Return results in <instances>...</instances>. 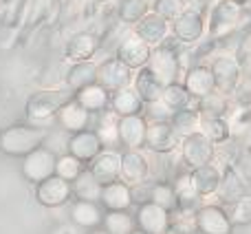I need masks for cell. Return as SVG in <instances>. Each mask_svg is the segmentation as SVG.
Listing matches in <instances>:
<instances>
[{
    "instance_id": "obj_30",
    "label": "cell",
    "mask_w": 251,
    "mask_h": 234,
    "mask_svg": "<svg viewBox=\"0 0 251 234\" xmlns=\"http://www.w3.org/2000/svg\"><path fill=\"white\" fill-rule=\"evenodd\" d=\"M190 177L201 197H212L218 192V186H221V168L218 166L214 164L199 166V168L190 170Z\"/></svg>"
},
{
    "instance_id": "obj_44",
    "label": "cell",
    "mask_w": 251,
    "mask_h": 234,
    "mask_svg": "<svg viewBox=\"0 0 251 234\" xmlns=\"http://www.w3.org/2000/svg\"><path fill=\"white\" fill-rule=\"evenodd\" d=\"M165 234H201V232L192 217L181 214V212H172V223H170Z\"/></svg>"
},
{
    "instance_id": "obj_43",
    "label": "cell",
    "mask_w": 251,
    "mask_h": 234,
    "mask_svg": "<svg viewBox=\"0 0 251 234\" xmlns=\"http://www.w3.org/2000/svg\"><path fill=\"white\" fill-rule=\"evenodd\" d=\"M229 219L234 226H249L251 223V195H245L243 199L231 205Z\"/></svg>"
},
{
    "instance_id": "obj_16",
    "label": "cell",
    "mask_w": 251,
    "mask_h": 234,
    "mask_svg": "<svg viewBox=\"0 0 251 234\" xmlns=\"http://www.w3.org/2000/svg\"><path fill=\"white\" fill-rule=\"evenodd\" d=\"M150 161L141 150H126L122 152V181L128 186H139L150 179Z\"/></svg>"
},
{
    "instance_id": "obj_24",
    "label": "cell",
    "mask_w": 251,
    "mask_h": 234,
    "mask_svg": "<svg viewBox=\"0 0 251 234\" xmlns=\"http://www.w3.org/2000/svg\"><path fill=\"white\" fill-rule=\"evenodd\" d=\"M150 56H152V47L143 42L141 38H137L134 33L126 40L117 51V58L132 71H139V69H143V66H148Z\"/></svg>"
},
{
    "instance_id": "obj_41",
    "label": "cell",
    "mask_w": 251,
    "mask_h": 234,
    "mask_svg": "<svg viewBox=\"0 0 251 234\" xmlns=\"http://www.w3.org/2000/svg\"><path fill=\"white\" fill-rule=\"evenodd\" d=\"M84 168H86V166H84L82 161L77 159V157H73L71 152H66V155H60V157H57L55 175H57V177H62L64 181H71V183H73L75 179L82 175Z\"/></svg>"
},
{
    "instance_id": "obj_14",
    "label": "cell",
    "mask_w": 251,
    "mask_h": 234,
    "mask_svg": "<svg viewBox=\"0 0 251 234\" xmlns=\"http://www.w3.org/2000/svg\"><path fill=\"white\" fill-rule=\"evenodd\" d=\"M88 170L95 175V179L101 186H108L122 179V152L113 148H104L95 159L88 164Z\"/></svg>"
},
{
    "instance_id": "obj_7",
    "label": "cell",
    "mask_w": 251,
    "mask_h": 234,
    "mask_svg": "<svg viewBox=\"0 0 251 234\" xmlns=\"http://www.w3.org/2000/svg\"><path fill=\"white\" fill-rule=\"evenodd\" d=\"M172 35L183 44V47H194L203 40V35L207 33V20H205L203 13L185 9L176 20L170 25Z\"/></svg>"
},
{
    "instance_id": "obj_20",
    "label": "cell",
    "mask_w": 251,
    "mask_h": 234,
    "mask_svg": "<svg viewBox=\"0 0 251 234\" xmlns=\"http://www.w3.org/2000/svg\"><path fill=\"white\" fill-rule=\"evenodd\" d=\"M101 150H104V144L97 137L95 130H91V128L71 135V139H69V152L73 157H77L82 164H91Z\"/></svg>"
},
{
    "instance_id": "obj_17",
    "label": "cell",
    "mask_w": 251,
    "mask_h": 234,
    "mask_svg": "<svg viewBox=\"0 0 251 234\" xmlns=\"http://www.w3.org/2000/svg\"><path fill=\"white\" fill-rule=\"evenodd\" d=\"M148 119L143 115L119 117V142L126 150H141L146 148Z\"/></svg>"
},
{
    "instance_id": "obj_29",
    "label": "cell",
    "mask_w": 251,
    "mask_h": 234,
    "mask_svg": "<svg viewBox=\"0 0 251 234\" xmlns=\"http://www.w3.org/2000/svg\"><path fill=\"white\" fill-rule=\"evenodd\" d=\"M110 109H113L119 117L143 115L146 102L139 97V93L134 91V87H126L122 91L113 93V97H110Z\"/></svg>"
},
{
    "instance_id": "obj_28",
    "label": "cell",
    "mask_w": 251,
    "mask_h": 234,
    "mask_svg": "<svg viewBox=\"0 0 251 234\" xmlns=\"http://www.w3.org/2000/svg\"><path fill=\"white\" fill-rule=\"evenodd\" d=\"M132 87L134 91L139 93V97H141L146 104H152V102H159L161 95H163V84L159 82V80L154 78V73H152L148 66H143V69L134 71V80H132Z\"/></svg>"
},
{
    "instance_id": "obj_6",
    "label": "cell",
    "mask_w": 251,
    "mask_h": 234,
    "mask_svg": "<svg viewBox=\"0 0 251 234\" xmlns=\"http://www.w3.org/2000/svg\"><path fill=\"white\" fill-rule=\"evenodd\" d=\"M178 152H181L183 166H185L187 170H194V168H199V166L212 164L214 157H216V146L199 130V133L181 137Z\"/></svg>"
},
{
    "instance_id": "obj_18",
    "label": "cell",
    "mask_w": 251,
    "mask_h": 234,
    "mask_svg": "<svg viewBox=\"0 0 251 234\" xmlns=\"http://www.w3.org/2000/svg\"><path fill=\"white\" fill-rule=\"evenodd\" d=\"M172 186H174V192H176V199H178L176 212L187 214V217L194 219V214L199 212V208L203 205V197L199 195V190H196L194 183H192L190 170L178 175V177L172 181Z\"/></svg>"
},
{
    "instance_id": "obj_37",
    "label": "cell",
    "mask_w": 251,
    "mask_h": 234,
    "mask_svg": "<svg viewBox=\"0 0 251 234\" xmlns=\"http://www.w3.org/2000/svg\"><path fill=\"white\" fill-rule=\"evenodd\" d=\"M134 226L137 221L128 210H110L104 214V223H101V228L110 234H132L137 230Z\"/></svg>"
},
{
    "instance_id": "obj_22",
    "label": "cell",
    "mask_w": 251,
    "mask_h": 234,
    "mask_svg": "<svg viewBox=\"0 0 251 234\" xmlns=\"http://www.w3.org/2000/svg\"><path fill=\"white\" fill-rule=\"evenodd\" d=\"M183 84L185 88L196 97H207L209 93L216 91V82H214V75H212V69L205 64H194V66H187L185 75H183Z\"/></svg>"
},
{
    "instance_id": "obj_10",
    "label": "cell",
    "mask_w": 251,
    "mask_h": 234,
    "mask_svg": "<svg viewBox=\"0 0 251 234\" xmlns=\"http://www.w3.org/2000/svg\"><path fill=\"white\" fill-rule=\"evenodd\" d=\"M55 164H57V155H53L49 148L42 146L25 157V161H22V175H25L26 181L38 186L40 181L55 175Z\"/></svg>"
},
{
    "instance_id": "obj_45",
    "label": "cell",
    "mask_w": 251,
    "mask_h": 234,
    "mask_svg": "<svg viewBox=\"0 0 251 234\" xmlns=\"http://www.w3.org/2000/svg\"><path fill=\"white\" fill-rule=\"evenodd\" d=\"M143 113L148 115L150 121H170V117H172L174 111H170L168 106L163 104V100H159V102H152V104H146Z\"/></svg>"
},
{
    "instance_id": "obj_39",
    "label": "cell",
    "mask_w": 251,
    "mask_h": 234,
    "mask_svg": "<svg viewBox=\"0 0 251 234\" xmlns=\"http://www.w3.org/2000/svg\"><path fill=\"white\" fill-rule=\"evenodd\" d=\"M170 121H172L174 130H176L181 137L192 135V133H199V130H201V113L196 109L174 111L172 117H170Z\"/></svg>"
},
{
    "instance_id": "obj_33",
    "label": "cell",
    "mask_w": 251,
    "mask_h": 234,
    "mask_svg": "<svg viewBox=\"0 0 251 234\" xmlns=\"http://www.w3.org/2000/svg\"><path fill=\"white\" fill-rule=\"evenodd\" d=\"M97 137L101 139L104 148H117L119 144V115L113 109L104 111V113L97 115V126H95Z\"/></svg>"
},
{
    "instance_id": "obj_42",
    "label": "cell",
    "mask_w": 251,
    "mask_h": 234,
    "mask_svg": "<svg viewBox=\"0 0 251 234\" xmlns=\"http://www.w3.org/2000/svg\"><path fill=\"white\" fill-rule=\"evenodd\" d=\"M185 9H187L185 0H154V2H152V11H154L156 16H161L163 20H168L170 25H172Z\"/></svg>"
},
{
    "instance_id": "obj_4",
    "label": "cell",
    "mask_w": 251,
    "mask_h": 234,
    "mask_svg": "<svg viewBox=\"0 0 251 234\" xmlns=\"http://www.w3.org/2000/svg\"><path fill=\"white\" fill-rule=\"evenodd\" d=\"M240 18H243V7L234 0H214L207 13V38L216 42L227 40L240 27Z\"/></svg>"
},
{
    "instance_id": "obj_36",
    "label": "cell",
    "mask_w": 251,
    "mask_h": 234,
    "mask_svg": "<svg viewBox=\"0 0 251 234\" xmlns=\"http://www.w3.org/2000/svg\"><path fill=\"white\" fill-rule=\"evenodd\" d=\"M163 104L168 106L170 111H183V109H196V97L192 95L185 88L183 82H174L168 84L163 88V95H161Z\"/></svg>"
},
{
    "instance_id": "obj_23",
    "label": "cell",
    "mask_w": 251,
    "mask_h": 234,
    "mask_svg": "<svg viewBox=\"0 0 251 234\" xmlns=\"http://www.w3.org/2000/svg\"><path fill=\"white\" fill-rule=\"evenodd\" d=\"M55 119L62 130H66L69 135H75V133H82V130L88 128V124H91V113L73 97L71 102H66V104L62 106V111L57 113Z\"/></svg>"
},
{
    "instance_id": "obj_50",
    "label": "cell",
    "mask_w": 251,
    "mask_h": 234,
    "mask_svg": "<svg viewBox=\"0 0 251 234\" xmlns=\"http://www.w3.org/2000/svg\"><path fill=\"white\" fill-rule=\"evenodd\" d=\"M0 133H2V130H0Z\"/></svg>"
},
{
    "instance_id": "obj_8",
    "label": "cell",
    "mask_w": 251,
    "mask_h": 234,
    "mask_svg": "<svg viewBox=\"0 0 251 234\" xmlns=\"http://www.w3.org/2000/svg\"><path fill=\"white\" fill-rule=\"evenodd\" d=\"M181 146V135L174 130L172 121H148L146 148L156 155H172Z\"/></svg>"
},
{
    "instance_id": "obj_27",
    "label": "cell",
    "mask_w": 251,
    "mask_h": 234,
    "mask_svg": "<svg viewBox=\"0 0 251 234\" xmlns=\"http://www.w3.org/2000/svg\"><path fill=\"white\" fill-rule=\"evenodd\" d=\"M100 204L104 205L106 210H128L132 205V186H128L126 181H115V183H108L104 186L101 190V199Z\"/></svg>"
},
{
    "instance_id": "obj_38",
    "label": "cell",
    "mask_w": 251,
    "mask_h": 234,
    "mask_svg": "<svg viewBox=\"0 0 251 234\" xmlns=\"http://www.w3.org/2000/svg\"><path fill=\"white\" fill-rule=\"evenodd\" d=\"M150 204H156L161 208H165L170 214L178 210V199L174 186L168 181H152V190H150Z\"/></svg>"
},
{
    "instance_id": "obj_13",
    "label": "cell",
    "mask_w": 251,
    "mask_h": 234,
    "mask_svg": "<svg viewBox=\"0 0 251 234\" xmlns=\"http://www.w3.org/2000/svg\"><path fill=\"white\" fill-rule=\"evenodd\" d=\"M194 223L201 234H231L234 223L221 205H201L194 214Z\"/></svg>"
},
{
    "instance_id": "obj_31",
    "label": "cell",
    "mask_w": 251,
    "mask_h": 234,
    "mask_svg": "<svg viewBox=\"0 0 251 234\" xmlns=\"http://www.w3.org/2000/svg\"><path fill=\"white\" fill-rule=\"evenodd\" d=\"M201 133L214 144V146H223L229 144L231 135H234V126L227 117H203L201 115Z\"/></svg>"
},
{
    "instance_id": "obj_34",
    "label": "cell",
    "mask_w": 251,
    "mask_h": 234,
    "mask_svg": "<svg viewBox=\"0 0 251 234\" xmlns=\"http://www.w3.org/2000/svg\"><path fill=\"white\" fill-rule=\"evenodd\" d=\"M71 188H73V197L77 201H93V204H100L101 190H104V186L97 181L95 175H93L88 168L82 170V175L71 183Z\"/></svg>"
},
{
    "instance_id": "obj_19",
    "label": "cell",
    "mask_w": 251,
    "mask_h": 234,
    "mask_svg": "<svg viewBox=\"0 0 251 234\" xmlns=\"http://www.w3.org/2000/svg\"><path fill=\"white\" fill-rule=\"evenodd\" d=\"M218 199L223 204L234 205L236 201H240L247 195V183L240 177L236 164H225V168L221 170V186H218Z\"/></svg>"
},
{
    "instance_id": "obj_9",
    "label": "cell",
    "mask_w": 251,
    "mask_h": 234,
    "mask_svg": "<svg viewBox=\"0 0 251 234\" xmlns=\"http://www.w3.org/2000/svg\"><path fill=\"white\" fill-rule=\"evenodd\" d=\"M134 80V71L128 69L117 56L106 58L100 62V69H97V82L110 93H117L126 87H132Z\"/></svg>"
},
{
    "instance_id": "obj_49",
    "label": "cell",
    "mask_w": 251,
    "mask_h": 234,
    "mask_svg": "<svg viewBox=\"0 0 251 234\" xmlns=\"http://www.w3.org/2000/svg\"><path fill=\"white\" fill-rule=\"evenodd\" d=\"M132 234H148V232H143V230H134Z\"/></svg>"
},
{
    "instance_id": "obj_32",
    "label": "cell",
    "mask_w": 251,
    "mask_h": 234,
    "mask_svg": "<svg viewBox=\"0 0 251 234\" xmlns=\"http://www.w3.org/2000/svg\"><path fill=\"white\" fill-rule=\"evenodd\" d=\"M71 219H73L75 226L86 228V230H95V228H100L104 223V212L93 201H75L71 205Z\"/></svg>"
},
{
    "instance_id": "obj_2",
    "label": "cell",
    "mask_w": 251,
    "mask_h": 234,
    "mask_svg": "<svg viewBox=\"0 0 251 234\" xmlns=\"http://www.w3.org/2000/svg\"><path fill=\"white\" fill-rule=\"evenodd\" d=\"M75 97V93L69 87H60V88H40L33 95H29L26 100V117L33 121L35 126H42L44 121L55 119L57 113L62 111V106L66 102H71Z\"/></svg>"
},
{
    "instance_id": "obj_15",
    "label": "cell",
    "mask_w": 251,
    "mask_h": 234,
    "mask_svg": "<svg viewBox=\"0 0 251 234\" xmlns=\"http://www.w3.org/2000/svg\"><path fill=\"white\" fill-rule=\"evenodd\" d=\"M134 221H137V230L148 234H165L172 223V214L156 204H143L137 208Z\"/></svg>"
},
{
    "instance_id": "obj_3",
    "label": "cell",
    "mask_w": 251,
    "mask_h": 234,
    "mask_svg": "<svg viewBox=\"0 0 251 234\" xmlns=\"http://www.w3.org/2000/svg\"><path fill=\"white\" fill-rule=\"evenodd\" d=\"M181 49H183V44L178 42L174 35H168V40H165L163 44L152 49L148 69L154 73V78L159 80L163 87L178 82V75H181V69H183Z\"/></svg>"
},
{
    "instance_id": "obj_40",
    "label": "cell",
    "mask_w": 251,
    "mask_h": 234,
    "mask_svg": "<svg viewBox=\"0 0 251 234\" xmlns=\"http://www.w3.org/2000/svg\"><path fill=\"white\" fill-rule=\"evenodd\" d=\"M196 111L203 117H227L229 104H227V97L223 93L214 91L207 97H201L196 100Z\"/></svg>"
},
{
    "instance_id": "obj_46",
    "label": "cell",
    "mask_w": 251,
    "mask_h": 234,
    "mask_svg": "<svg viewBox=\"0 0 251 234\" xmlns=\"http://www.w3.org/2000/svg\"><path fill=\"white\" fill-rule=\"evenodd\" d=\"M88 234H110V232H106L104 228H95V230H91Z\"/></svg>"
},
{
    "instance_id": "obj_5",
    "label": "cell",
    "mask_w": 251,
    "mask_h": 234,
    "mask_svg": "<svg viewBox=\"0 0 251 234\" xmlns=\"http://www.w3.org/2000/svg\"><path fill=\"white\" fill-rule=\"evenodd\" d=\"M209 69H212L218 93L229 97L238 91L240 80H243V66L238 64L234 53H218V56L214 58V62L209 64Z\"/></svg>"
},
{
    "instance_id": "obj_1",
    "label": "cell",
    "mask_w": 251,
    "mask_h": 234,
    "mask_svg": "<svg viewBox=\"0 0 251 234\" xmlns=\"http://www.w3.org/2000/svg\"><path fill=\"white\" fill-rule=\"evenodd\" d=\"M49 130L44 126H35V124H16L9 126L0 133V150L4 155L11 157H22L25 159L29 152L42 148L44 139H47Z\"/></svg>"
},
{
    "instance_id": "obj_35",
    "label": "cell",
    "mask_w": 251,
    "mask_h": 234,
    "mask_svg": "<svg viewBox=\"0 0 251 234\" xmlns=\"http://www.w3.org/2000/svg\"><path fill=\"white\" fill-rule=\"evenodd\" d=\"M148 13H150L148 0H117V20L130 29H134Z\"/></svg>"
},
{
    "instance_id": "obj_12",
    "label": "cell",
    "mask_w": 251,
    "mask_h": 234,
    "mask_svg": "<svg viewBox=\"0 0 251 234\" xmlns=\"http://www.w3.org/2000/svg\"><path fill=\"white\" fill-rule=\"evenodd\" d=\"M71 197H73V188L71 181H64L62 177L53 175V177L44 179L35 186V199L40 205L44 208H60V205L69 204Z\"/></svg>"
},
{
    "instance_id": "obj_11",
    "label": "cell",
    "mask_w": 251,
    "mask_h": 234,
    "mask_svg": "<svg viewBox=\"0 0 251 234\" xmlns=\"http://www.w3.org/2000/svg\"><path fill=\"white\" fill-rule=\"evenodd\" d=\"M101 40L97 38L91 31H77L73 33L64 44V60L71 64H77V62H88L95 60L97 53H100Z\"/></svg>"
},
{
    "instance_id": "obj_48",
    "label": "cell",
    "mask_w": 251,
    "mask_h": 234,
    "mask_svg": "<svg viewBox=\"0 0 251 234\" xmlns=\"http://www.w3.org/2000/svg\"><path fill=\"white\" fill-rule=\"evenodd\" d=\"M95 2H100V4H108V2H113V0H95Z\"/></svg>"
},
{
    "instance_id": "obj_25",
    "label": "cell",
    "mask_w": 251,
    "mask_h": 234,
    "mask_svg": "<svg viewBox=\"0 0 251 234\" xmlns=\"http://www.w3.org/2000/svg\"><path fill=\"white\" fill-rule=\"evenodd\" d=\"M97 69H100V64H97L95 60L71 64L69 71H66L64 84H66V87H69L73 93L82 91V88L91 87V84H97Z\"/></svg>"
},
{
    "instance_id": "obj_21",
    "label": "cell",
    "mask_w": 251,
    "mask_h": 234,
    "mask_svg": "<svg viewBox=\"0 0 251 234\" xmlns=\"http://www.w3.org/2000/svg\"><path fill=\"white\" fill-rule=\"evenodd\" d=\"M170 31H172L170 29V22L163 20L161 16H156L154 11H150L137 27H134V35L141 38L146 44H150L152 49L159 47V44H163L165 40H168Z\"/></svg>"
},
{
    "instance_id": "obj_26",
    "label": "cell",
    "mask_w": 251,
    "mask_h": 234,
    "mask_svg": "<svg viewBox=\"0 0 251 234\" xmlns=\"http://www.w3.org/2000/svg\"><path fill=\"white\" fill-rule=\"evenodd\" d=\"M110 97H113V93L106 91L100 82L91 84V87H86V88L75 93V100H77L91 115H100V113H104V111H108Z\"/></svg>"
},
{
    "instance_id": "obj_47",
    "label": "cell",
    "mask_w": 251,
    "mask_h": 234,
    "mask_svg": "<svg viewBox=\"0 0 251 234\" xmlns=\"http://www.w3.org/2000/svg\"><path fill=\"white\" fill-rule=\"evenodd\" d=\"M234 2H236V4H240V7H245V4H247L249 0H234Z\"/></svg>"
}]
</instances>
